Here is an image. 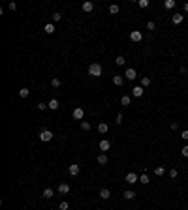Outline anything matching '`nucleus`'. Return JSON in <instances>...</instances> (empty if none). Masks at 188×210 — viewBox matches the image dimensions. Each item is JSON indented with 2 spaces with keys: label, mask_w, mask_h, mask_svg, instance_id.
Wrapping results in <instances>:
<instances>
[{
  "label": "nucleus",
  "mask_w": 188,
  "mask_h": 210,
  "mask_svg": "<svg viewBox=\"0 0 188 210\" xmlns=\"http://www.w3.org/2000/svg\"><path fill=\"white\" fill-rule=\"evenodd\" d=\"M139 182H141V184H145V186H147V184L151 182V180H149V174H141V176H139Z\"/></svg>",
  "instance_id": "a878e982"
},
{
  "label": "nucleus",
  "mask_w": 188,
  "mask_h": 210,
  "mask_svg": "<svg viewBox=\"0 0 188 210\" xmlns=\"http://www.w3.org/2000/svg\"><path fill=\"white\" fill-rule=\"evenodd\" d=\"M43 30H45V34H53V32H55V25H53V23H47V25L43 26Z\"/></svg>",
  "instance_id": "f3484780"
},
{
  "label": "nucleus",
  "mask_w": 188,
  "mask_h": 210,
  "mask_svg": "<svg viewBox=\"0 0 188 210\" xmlns=\"http://www.w3.org/2000/svg\"><path fill=\"white\" fill-rule=\"evenodd\" d=\"M28 96H30V90H28L27 86H25V88H21V90H19V98H28Z\"/></svg>",
  "instance_id": "6ab92c4d"
},
{
  "label": "nucleus",
  "mask_w": 188,
  "mask_h": 210,
  "mask_svg": "<svg viewBox=\"0 0 188 210\" xmlns=\"http://www.w3.org/2000/svg\"><path fill=\"white\" fill-rule=\"evenodd\" d=\"M119 11H121V8H119L117 4H111V6H109V13H111V15H117Z\"/></svg>",
  "instance_id": "412c9836"
},
{
  "label": "nucleus",
  "mask_w": 188,
  "mask_h": 210,
  "mask_svg": "<svg viewBox=\"0 0 188 210\" xmlns=\"http://www.w3.org/2000/svg\"><path fill=\"white\" fill-rule=\"evenodd\" d=\"M36 107L40 109V111H45V109H49V105H47V103H43V101H40V103L36 105Z\"/></svg>",
  "instance_id": "7c9ffc66"
},
{
  "label": "nucleus",
  "mask_w": 188,
  "mask_h": 210,
  "mask_svg": "<svg viewBox=\"0 0 188 210\" xmlns=\"http://www.w3.org/2000/svg\"><path fill=\"white\" fill-rule=\"evenodd\" d=\"M122 83H124V77L122 75H113V85L115 86H122Z\"/></svg>",
  "instance_id": "f8f14e48"
},
{
  "label": "nucleus",
  "mask_w": 188,
  "mask_h": 210,
  "mask_svg": "<svg viewBox=\"0 0 188 210\" xmlns=\"http://www.w3.org/2000/svg\"><path fill=\"white\" fill-rule=\"evenodd\" d=\"M122 197H124L126 201H132V199L135 197V193H134V189H126V191L122 193Z\"/></svg>",
  "instance_id": "4468645a"
},
{
  "label": "nucleus",
  "mask_w": 188,
  "mask_h": 210,
  "mask_svg": "<svg viewBox=\"0 0 188 210\" xmlns=\"http://www.w3.org/2000/svg\"><path fill=\"white\" fill-rule=\"evenodd\" d=\"M98 163H100V165H105V163H107V156H105V154H100V156H98Z\"/></svg>",
  "instance_id": "5701e85b"
},
{
  "label": "nucleus",
  "mask_w": 188,
  "mask_h": 210,
  "mask_svg": "<svg viewBox=\"0 0 188 210\" xmlns=\"http://www.w3.org/2000/svg\"><path fill=\"white\" fill-rule=\"evenodd\" d=\"M164 173H166V169H164V167H156V169H154V174H156V176H162Z\"/></svg>",
  "instance_id": "c756f323"
},
{
  "label": "nucleus",
  "mask_w": 188,
  "mask_h": 210,
  "mask_svg": "<svg viewBox=\"0 0 188 210\" xmlns=\"http://www.w3.org/2000/svg\"><path fill=\"white\" fill-rule=\"evenodd\" d=\"M57 189H58V193H62V195L70 193V186H68V184H64V182H62V184H58V188H57Z\"/></svg>",
  "instance_id": "9b49d317"
},
{
  "label": "nucleus",
  "mask_w": 188,
  "mask_h": 210,
  "mask_svg": "<svg viewBox=\"0 0 188 210\" xmlns=\"http://www.w3.org/2000/svg\"><path fill=\"white\" fill-rule=\"evenodd\" d=\"M68 208H70V205H68L66 201H62L60 205H58V210H68Z\"/></svg>",
  "instance_id": "2f4dec72"
},
{
  "label": "nucleus",
  "mask_w": 188,
  "mask_h": 210,
  "mask_svg": "<svg viewBox=\"0 0 188 210\" xmlns=\"http://www.w3.org/2000/svg\"><path fill=\"white\" fill-rule=\"evenodd\" d=\"M19 210H23V208H19Z\"/></svg>",
  "instance_id": "79ce46f5"
},
{
  "label": "nucleus",
  "mask_w": 188,
  "mask_h": 210,
  "mask_svg": "<svg viewBox=\"0 0 188 210\" xmlns=\"http://www.w3.org/2000/svg\"><path fill=\"white\" fill-rule=\"evenodd\" d=\"M130 40L137 43V41H141V40H143V34H141L139 30H132V32H130Z\"/></svg>",
  "instance_id": "423d86ee"
},
{
  "label": "nucleus",
  "mask_w": 188,
  "mask_h": 210,
  "mask_svg": "<svg viewBox=\"0 0 188 210\" xmlns=\"http://www.w3.org/2000/svg\"><path fill=\"white\" fill-rule=\"evenodd\" d=\"M81 130H83V131H89L90 130V122L83 120V122H81Z\"/></svg>",
  "instance_id": "cd10ccee"
},
{
  "label": "nucleus",
  "mask_w": 188,
  "mask_h": 210,
  "mask_svg": "<svg viewBox=\"0 0 188 210\" xmlns=\"http://www.w3.org/2000/svg\"><path fill=\"white\" fill-rule=\"evenodd\" d=\"M83 115H85V113H83V109H81V107H75V109H73V118H75V120H81V118H83Z\"/></svg>",
  "instance_id": "ddd939ff"
},
{
  "label": "nucleus",
  "mask_w": 188,
  "mask_h": 210,
  "mask_svg": "<svg viewBox=\"0 0 188 210\" xmlns=\"http://www.w3.org/2000/svg\"><path fill=\"white\" fill-rule=\"evenodd\" d=\"M100 197H102V199H109V197H111V191H109L107 188H102L100 189Z\"/></svg>",
  "instance_id": "2eb2a0df"
},
{
  "label": "nucleus",
  "mask_w": 188,
  "mask_h": 210,
  "mask_svg": "<svg viewBox=\"0 0 188 210\" xmlns=\"http://www.w3.org/2000/svg\"><path fill=\"white\" fill-rule=\"evenodd\" d=\"M115 62H117V66H124V64H126V58L124 56H117Z\"/></svg>",
  "instance_id": "bb28decb"
},
{
  "label": "nucleus",
  "mask_w": 188,
  "mask_h": 210,
  "mask_svg": "<svg viewBox=\"0 0 188 210\" xmlns=\"http://www.w3.org/2000/svg\"><path fill=\"white\" fill-rule=\"evenodd\" d=\"M98 146H100V150H102V154H103V152H105V150H109V146H111V143H109L107 139H102V141H100V144H98Z\"/></svg>",
  "instance_id": "6e6552de"
},
{
  "label": "nucleus",
  "mask_w": 188,
  "mask_h": 210,
  "mask_svg": "<svg viewBox=\"0 0 188 210\" xmlns=\"http://www.w3.org/2000/svg\"><path fill=\"white\" fill-rule=\"evenodd\" d=\"M81 8H83V11H85V13H90V11L94 9V4L87 0V2H83V6H81Z\"/></svg>",
  "instance_id": "9d476101"
},
{
  "label": "nucleus",
  "mask_w": 188,
  "mask_h": 210,
  "mask_svg": "<svg viewBox=\"0 0 188 210\" xmlns=\"http://www.w3.org/2000/svg\"><path fill=\"white\" fill-rule=\"evenodd\" d=\"M181 152H183V156H184V158H188V144L183 148V150H181Z\"/></svg>",
  "instance_id": "4c0bfd02"
},
{
  "label": "nucleus",
  "mask_w": 188,
  "mask_h": 210,
  "mask_svg": "<svg viewBox=\"0 0 188 210\" xmlns=\"http://www.w3.org/2000/svg\"><path fill=\"white\" fill-rule=\"evenodd\" d=\"M41 195H43L45 199H51V197L55 195V191H53V189H51V188H45V189H43V193H41Z\"/></svg>",
  "instance_id": "a211bd4d"
},
{
  "label": "nucleus",
  "mask_w": 188,
  "mask_h": 210,
  "mask_svg": "<svg viewBox=\"0 0 188 210\" xmlns=\"http://www.w3.org/2000/svg\"><path fill=\"white\" fill-rule=\"evenodd\" d=\"M184 11H188V2H186V4H184Z\"/></svg>",
  "instance_id": "a19ab883"
},
{
  "label": "nucleus",
  "mask_w": 188,
  "mask_h": 210,
  "mask_svg": "<svg viewBox=\"0 0 188 210\" xmlns=\"http://www.w3.org/2000/svg\"><path fill=\"white\" fill-rule=\"evenodd\" d=\"M181 137H183V139H184V141H188V130H184V131H183V133H181Z\"/></svg>",
  "instance_id": "58836bf2"
},
{
  "label": "nucleus",
  "mask_w": 188,
  "mask_h": 210,
  "mask_svg": "<svg viewBox=\"0 0 188 210\" xmlns=\"http://www.w3.org/2000/svg\"><path fill=\"white\" fill-rule=\"evenodd\" d=\"M137 4H139V8H149V6H151V2H149V0H139V2H137Z\"/></svg>",
  "instance_id": "c85d7f7f"
},
{
  "label": "nucleus",
  "mask_w": 188,
  "mask_h": 210,
  "mask_svg": "<svg viewBox=\"0 0 188 210\" xmlns=\"http://www.w3.org/2000/svg\"><path fill=\"white\" fill-rule=\"evenodd\" d=\"M60 17H62V15H60V13H58V11H57V13L53 15V21H55V23H58V21H60Z\"/></svg>",
  "instance_id": "f704fd0d"
},
{
  "label": "nucleus",
  "mask_w": 188,
  "mask_h": 210,
  "mask_svg": "<svg viewBox=\"0 0 188 210\" xmlns=\"http://www.w3.org/2000/svg\"><path fill=\"white\" fill-rule=\"evenodd\" d=\"M51 85H53V88H58V86H60V79H53Z\"/></svg>",
  "instance_id": "473e14b6"
},
{
  "label": "nucleus",
  "mask_w": 188,
  "mask_h": 210,
  "mask_svg": "<svg viewBox=\"0 0 188 210\" xmlns=\"http://www.w3.org/2000/svg\"><path fill=\"white\" fill-rule=\"evenodd\" d=\"M79 171H81V167L77 165V163H72V165L68 167V173L72 174V176H77V174H79Z\"/></svg>",
  "instance_id": "0eeeda50"
},
{
  "label": "nucleus",
  "mask_w": 188,
  "mask_h": 210,
  "mask_svg": "<svg viewBox=\"0 0 188 210\" xmlns=\"http://www.w3.org/2000/svg\"><path fill=\"white\" fill-rule=\"evenodd\" d=\"M164 8H166V9H173L175 8V0H166V2H164Z\"/></svg>",
  "instance_id": "4be33fe9"
},
{
  "label": "nucleus",
  "mask_w": 188,
  "mask_h": 210,
  "mask_svg": "<svg viewBox=\"0 0 188 210\" xmlns=\"http://www.w3.org/2000/svg\"><path fill=\"white\" fill-rule=\"evenodd\" d=\"M107 130H109V126L105 124V122H100V124H98V131H100V133H107Z\"/></svg>",
  "instance_id": "dca6fc26"
},
{
  "label": "nucleus",
  "mask_w": 188,
  "mask_h": 210,
  "mask_svg": "<svg viewBox=\"0 0 188 210\" xmlns=\"http://www.w3.org/2000/svg\"><path fill=\"white\" fill-rule=\"evenodd\" d=\"M121 103H122V105H130V103H132V98H130V96H122V98H121Z\"/></svg>",
  "instance_id": "393cba45"
},
{
  "label": "nucleus",
  "mask_w": 188,
  "mask_h": 210,
  "mask_svg": "<svg viewBox=\"0 0 188 210\" xmlns=\"http://www.w3.org/2000/svg\"><path fill=\"white\" fill-rule=\"evenodd\" d=\"M47 105H49V109H53V111H57V109H58V99H57V98H53V99H51L49 103H47Z\"/></svg>",
  "instance_id": "aec40b11"
},
{
  "label": "nucleus",
  "mask_w": 188,
  "mask_h": 210,
  "mask_svg": "<svg viewBox=\"0 0 188 210\" xmlns=\"http://www.w3.org/2000/svg\"><path fill=\"white\" fill-rule=\"evenodd\" d=\"M124 180H126L128 184H130V186H134L135 182H139V176H137L135 173H128V174L124 176Z\"/></svg>",
  "instance_id": "7ed1b4c3"
},
{
  "label": "nucleus",
  "mask_w": 188,
  "mask_h": 210,
  "mask_svg": "<svg viewBox=\"0 0 188 210\" xmlns=\"http://www.w3.org/2000/svg\"><path fill=\"white\" fill-rule=\"evenodd\" d=\"M143 92H145V88L141 85H137V86H134V88H132V96H134V98H141V96H143Z\"/></svg>",
  "instance_id": "39448f33"
},
{
  "label": "nucleus",
  "mask_w": 188,
  "mask_h": 210,
  "mask_svg": "<svg viewBox=\"0 0 188 210\" xmlns=\"http://www.w3.org/2000/svg\"><path fill=\"white\" fill-rule=\"evenodd\" d=\"M147 28H149V30H154V28H156V25H154L152 21H149V23H147Z\"/></svg>",
  "instance_id": "72a5a7b5"
},
{
  "label": "nucleus",
  "mask_w": 188,
  "mask_h": 210,
  "mask_svg": "<svg viewBox=\"0 0 188 210\" xmlns=\"http://www.w3.org/2000/svg\"><path fill=\"white\" fill-rule=\"evenodd\" d=\"M117 124H122V113H119V115H117Z\"/></svg>",
  "instance_id": "c9c22d12"
},
{
  "label": "nucleus",
  "mask_w": 188,
  "mask_h": 210,
  "mask_svg": "<svg viewBox=\"0 0 188 210\" xmlns=\"http://www.w3.org/2000/svg\"><path fill=\"white\" fill-rule=\"evenodd\" d=\"M141 86H143V88L151 86V77H143V79H141Z\"/></svg>",
  "instance_id": "b1692460"
},
{
  "label": "nucleus",
  "mask_w": 188,
  "mask_h": 210,
  "mask_svg": "<svg viewBox=\"0 0 188 210\" xmlns=\"http://www.w3.org/2000/svg\"><path fill=\"white\" fill-rule=\"evenodd\" d=\"M183 19H184V15H181V13H173V15H171V23H173V25H181Z\"/></svg>",
  "instance_id": "1a4fd4ad"
},
{
  "label": "nucleus",
  "mask_w": 188,
  "mask_h": 210,
  "mask_svg": "<svg viewBox=\"0 0 188 210\" xmlns=\"http://www.w3.org/2000/svg\"><path fill=\"white\" fill-rule=\"evenodd\" d=\"M15 8H17V4H15V2H9V9H11V11H13Z\"/></svg>",
  "instance_id": "ea45409f"
},
{
  "label": "nucleus",
  "mask_w": 188,
  "mask_h": 210,
  "mask_svg": "<svg viewBox=\"0 0 188 210\" xmlns=\"http://www.w3.org/2000/svg\"><path fill=\"white\" fill-rule=\"evenodd\" d=\"M169 176H171V178H177V169H171L169 171Z\"/></svg>",
  "instance_id": "e433bc0d"
},
{
  "label": "nucleus",
  "mask_w": 188,
  "mask_h": 210,
  "mask_svg": "<svg viewBox=\"0 0 188 210\" xmlns=\"http://www.w3.org/2000/svg\"><path fill=\"white\" fill-rule=\"evenodd\" d=\"M55 135H53V131H49V130H41L40 131V139L43 141V143H47V141H51Z\"/></svg>",
  "instance_id": "f03ea898"
},
{
  "label": "nucleus",
  "mask_w": 188,
  "mask_h": 210,
  "mask_svg": "<svg viewBox=\"0 0 188 210\" xmlns=\"http://www.w3.org/2000/svg\"><path fill=\"white\" fill-rule=\"evenodd\" d=\"M89 75H92V77H100V75H102V66H100L98 62L90 64V66H89Z\"/></svg>",
  "instance_id": "f257e3e1"
},
{
  "label": "nucleus",
  "mask_w": 188,
  "mask_h": 210,
  "mask_svg": "<svg viewBox=\"0 0 188 210\" xmlns=\"http://www.w3.org/2000/svg\"><path fill=\"white\" fill-rule=\"evenodd\" d=\"M124 77L128 81H134L135 77H137V72H135L134 68H126V72H124Z\"/></svg>",
  "instance_id": "20e7f679"
}]
</instances>
